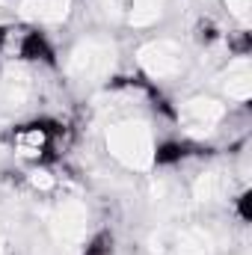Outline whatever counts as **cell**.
Masks as SVG:
<instances>
[{
    "mask_svg": "<svg viewBox=\"0 0 252 255\" xmlns=\"http://www.w3.org/2000/svg\"><path fill=\"white\" fill-rule=\"evenodd\" d=\"M163 12V0H133L130 6V24L133 27H145L151 21H157Z\"/></svg>",
    "mask_w": 252,
    "mask_h": 255,
    "instance_id": "11",
    "label": "cell"
},
{
    "mask_svg": "<svg viewBox=\"0 0 252 255\" xmlns=\"http://www.w3.org/2000/svg\"><path fill=\"white\" fill-rule=\"evenodd\" d=\"M30 92H33L30 77H27L24 71H9V74L3 77V86H0V101H3L6 107H15V110H18V107L27 104Z\"/></svg>",
    "mask_w": 252,
    "mask_h": 255,
    "instance_id": "9",
    "label": "cell"
},
{
    "mask_svg": "<svg viewBox=\"0 0 252 255\" xmlns=\"http://www.w3.org/2000/svg\"><path fill=\"white\" fill-rule=\"evenodd\" d=\"M42 142H45V136H42L39 130H30V133H24V136L18 139V145H21V151H24V154H33Z\"/></svg>",
    "mask_w": 252,
    "mask_h": 255,
    "instance_id": "12",
    "label": "cell"
},
{
    "mask_svg": "<svg viewBox=\"0 0 252 255\" xmlns=\"http://www.w3.org/2000/svg\"><path fill=\"white\" fill-rule=\"evenodd\" d=\"M211 250H214V238H211V232H205L199 226L181 229L172 241L175 255H211Z\"/></svg>",
    "mask_w": 252,
    "mask_h": 255,
    "instance_id": "7",
    "label": "cell"
},
{
    "mask_svg": "<svg viewBox=\"0 0 252 255\" xmlns=\"http://www.w3.org/2000/svg\"><path fill=\"white\" fill-rule=\"evenodd\" d=\"M136 60L145 68V74H151V77H172L184 68V51L172 39H157V42L142 45Z\"/></svg>",
    "mask_w": 252,
    "mask_h": 255,
    "instance_id": "4",
    "label": "cell"
},
{
    "mask_svg": "<svg viewBox=\"0 0 252 255\" xmlns=\"http://www.w3.org/2000/svg\"><path fill=\"white\" fill-rule=\"evenodd\" d=\"M71 9V0H21L18 15L30 21H63Z\"/></svg>",
    "mask_w": 252,
    "mask_h": 255,
    "instance_id": "6",
    "label": "cell"
},
{
    "mask_svg": "<svg viewBox=\"0 0 252 255\" xmlns=\"http://www.w3.org/2000/svg\"><path fill=\"white\" fill-rule=\"evenodd\" d=\"M107 148L110 154L125 163L127 169H148L154 160V142H151V130L145 122L127 119L116 122L107 130Z\"/></svg>",
    "mask_w": 252,
    "mask_h": 255,
    "instance_id": "1",
    "label": "cell"
},
{
    "mask_svg": "<svg viewBox=\"0 0 252 255\" xmlns=\"http://www.w3.org/2000/svg\"><path fill=\"white\" fill-rule=\"evenodd\" d=\"M95 6L101 9V15L104 18H110V21H116L119 18V12H122V0H95Z\"/></svg>",
    "mask_w": 252,
    "mask_h": 255,
    "instance_id": "14",
    "label": "cell"
},
{
    "mask_svg": "<svg viewBox=\"0 0 252 255\" xmlns=\"http://www.w3.org/2000/svg\"><path fill=\"white\" fill-rule=\"evenodd\" d=\"M226 116V104H220L217 98H190L181 107V122L187 125L190 133H208L214 125Z\"/></svg>",
    "mask_w": 252,
    "mask_h": 255,
    "instance_id": "5",
    "label": "cell"
},
{
    "mask_svg": "<svg viewBox=\"0 0 252 255\" xmlns=\"http://www.w3.org/2000/svg\"><path fill=\"white\" fill-rule=\"evenodd\" d=\"M48 226H51L54 244H57L60 250H74V247L86 238V226H89L86 205L77 202V199H63V202H57V208H54L51 217H48Z\"/></svg>",
    "mask_w": 252,
    "mask_h": 255,
    "instance_id": "3",
    "label": "cell"
},
{
    "mask_svg": "<svg viewBox=\"0 0 252 255\" xmlns=\"http://www.w3.org/2000/svg\"><path fill=\"white\" fill-rule=\"evenodd\" d=\"M116 65V45L104 36H92L77 42L68 57V74L74 80H101Z\"/></svg>",
    "mask_w": 252,
    "mask_h": 255,
    "instance_id": "2",
    "label": "cell"
},
{
    "mask_svg": "<svg viewBox=\"0 0 252 255\" xmlns=\"http://www.w3.org/2000/svg\"><path fill=\"white\" fill-rule=\"evenodd\" d=\"M30 184L39 187V190H51V187H54V178H51L48 172H33V175H30Z\"/></svg>",
    "mask_w": 252,
    "mask_h": 255,
    "instance_id": "15",
    "label": "cell"
},
{
    "mask_svg": "<svg viewBox=\"0 0 252 255\" xmlns=\"http://www.w3.org/2000/svg\"><path fill=\"white\" fill-rule=\"evenodd\" d=\"M226 6H229V12L238 18V21H250V6H252V0H226Z\"/></svg>",
    "mask_w": 252,
    "mask_h": 255,
    "instance_id": "13",
    "label": "cell"
},
{
    "mask_svg": "<svg viewBox=\"0 0 252 255\" xmlns=\"http://www.w3.org/2000/svg\"><path fill=\"white\" fill-rule=\"evenodd\" d=\"M223 89L235 101H247L252 95V71L247 60H238V63L229 65V71L223 74Z\"/></svg>",
    "mask_w": 252,
    "mask_h": 255,
    "instance_id": "8",
    "label": "cell"
},
{
    "mask_svg": "<svg viewBox=\"0 0 252 255\" xmlns=\"http://www.w3.org/2000/svg\"><path fill=\"white\" fill-rule=\"evenodd\" d=\"M226 190H229V181H226L223 172H205L193 184V196L199 202H214V199H220Z\"/></svg>",
    "mask_w": 252,
    "mask_h": 255,
    "instance_id": "10",
    "label": "cell"
}]
</instances>
